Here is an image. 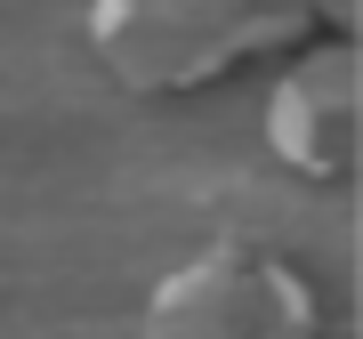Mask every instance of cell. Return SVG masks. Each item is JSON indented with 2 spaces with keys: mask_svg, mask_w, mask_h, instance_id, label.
<instances>
[{
  "mask_svg": "<svg viewBox=\"0 0 363 339\" xmlns=\"http://www.w3.org/2000/svg\"><path fill=\"white\" fill-rule=\"evenodd\" d=\"M307 33L298 9H234V0H138L97 9V49L121 65L130 89H194L218 65Z\"/></svg>",
  "mask_w": 363,
  "mask_h": 339,
  "instance_id": "1",
  "label": "cell"
},
{
  "mask_svg": "<svg viewBox=\"0 0 363 339\" xmlns=\"http://www.w3.org/2000/svg\"><path fill=\"white\" fill-rule=\"evenodd\" d=\"M145 339H315V299L259 250H202L154 291Z\"/></svg>",
  "mask_w": 363,
  "mask_h": 339,
  "instance_id": "2",
  "label": "cell"
}]
</instances>
